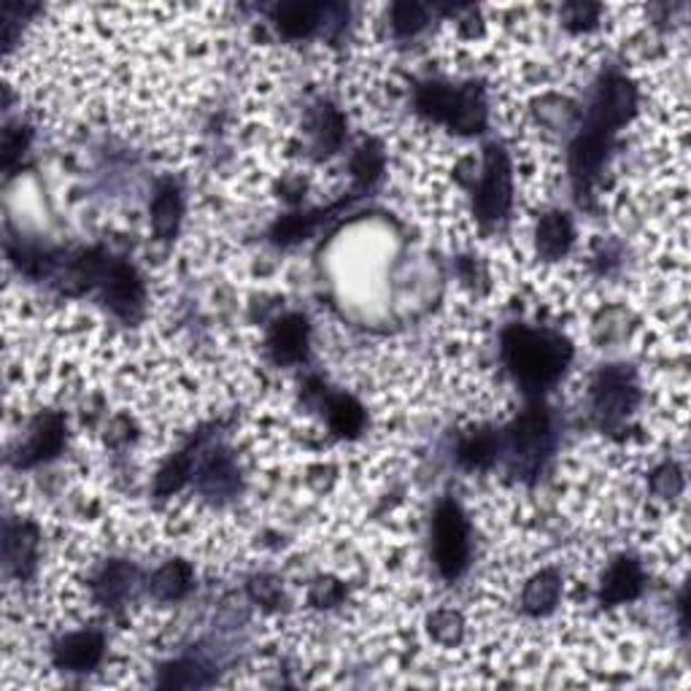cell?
<instances>
[{"label": "cell", "instance_id": "31", "mask_svg": "<svg viewBox=\"0 0 691 691\" xmlns=\"http://www.w3.org/2000/svg\"><path fill=\"white\" fill-rule=\"evenodd\" d=\"M343 597L345 589L336 581V578H319V581L311 587V592H308V600H311V605L317 608H336Z\"/></svg>", "mask_w": 691, "mask_h": 691}, {"label": "cell", "instance_id": "26", "mask_svg": "<svg viewBox=\"0 0 691 691\" xmlns=\"http://www.w3.org/2000/svg\"><path fill=\"white\" fill-rule=\"evenodd\" d=\"M211 670H206L203 662L198 659H179V662L168 664L160 675V687L166 689H198L209 687Z\"/></svg>", "mask_w": 691, "mask_h": 691}, {"label": "cell", "instance_id": "23", "mask_svg": "<svg viewBox=\"0 0 691 691\" xmlns=\"http://www.w3.org/2000/svg\"><path fill=\"white\" fill-rule=\"evenodd\" d=\"M327 411V424L336 432L338 438H357L365 430V408L357 403L349 394H332L324 405Z\"/></svg>", "mask_w": 691, "mask_h": 691}, {"label": "cell", "instance_id": "27", "mask_svg": "<svg viewBox=\"0 0 691 691\" xmlns=\"http://www.w3.org/2000/svg\"><path fill=\"white\" fill-rule=\"evenodd\" d=\"M389 17H392L394 36H398V39H411V36H417L427 24V20H430V11H427V6L422 3L403 0V3L392 6Z\"/></svg>", "mask_w": 691, "mask_h": 691}, {"label": "cell", "instance_id": "22", "mask_svg": "<svg viewBox=\"0 0 691 691\" xmlns=\"http://www.w3.org/2000/svg\"><path fill=\"white\" fill-rule=\"evenodd\" d=\"M500 460V432L475 430L468 432L457 445V462L464 470H487Z\"/></svg>", "mask_w": 691, "mask_h": 691}, {"label": "cell", "instance_id": "30", "mask_svg": "<svg viewBox=\"0 0 691 691\" xmlns=\"http://www.w3.org/2000/svg\"><path fill=\"white\" fill-rule=\"evenodd\" d=\"M651 492L659 498L672 500L683 492V470L675 462L659 464L651 473Z\"/></svg>", "mask_w": 691, "mask_h": 691}, {"label": "cell", "instance_id": "6", "mask_svg": "<svg viewBox=\"0 0 691 691\" xmlns=\"http://www.w3.org/2000/svg\"><path fill=\"white\" fill-rule=\"evenodd\" d=\"M513 203V176H511V160L508 152L498 143L487 147V157H483V173L475 187L473 209L475 217L483 224H498L508 217Z\"/></svg>", "mask_w": 691, "mask_h": 691}, {"label": "cell", "instance_id": "15", "mask_svg": "<svg viewBox=\"0 0 691 691\" xmlns=\"http://www.w3.org/2000/svg\"><path fill=\"white\" fill-rule=\"evenodd\" d=\"M327 9L322 3H279L270 11V20L276 22L279 33L284 39H308L311 33H317V28L322 24Z\"/></svg>", "mask_w": 691, "mask_h": 691}, {"label": "cell", "instance_id": "29", "mask_svg": "<svg viewBox=\"0 0 691 691\" xmlns=\"http://www.w3.org/2000/svg\"><path fill=\"white\" fill-rule=\"evenodd\" d=\"M30 147V130L28 128H6L3 130V143H0V152H3V171L11 176L17 166L22 162L24 152Z\"/></svg>", "mask_w": 691, "mask_h": 691}, {"label": "cell", "instance_id": "5", "mask_svg": "<svg viewBox=\"0 0 691 691\" xmlns=\"http://www.w3.org/2000/svg\"><path fill=\"white\" fill-rule=\"evenodd\" d=\"M432 562L445 581H457L470 562V524L460 502L441 500L432 517Z\"/></svg>", "mask_w": 691, "mask_h": 691}, {"label": "cell", "instance_id": "19", "mask_svg": "<svg viewBox=\"0 0 691 691\" xmlns=\"http://www.w3.org/2000/svg\"><path fill=\"white\" fill-rule=\"evenodd\" d=\"M559 597H562V573L554 568H545L527 581L521 605L530 615H545L554 611Z\"/></svg>", "mask_w": 691, "mask_h": 691}, {"label": "cell", "instance_id": "7", "mask_svg": "<svg viewBox=\"0 0 691 691\" xmlns=\"http://www.w3.org/2000/svg\"><path fill=\"white\" fill-rule=\"evenodd\" d=\"M640 400V387L627 365H608L597 373L592 384V411L602 427L624 422Z\"/></svg>", "mask_w": 691, "mask_h": 691}, {"label": "cell", "instance_id": "28", "mask_svg": "<svg viewBox=\"0 0 691 691\" xmlns=\"http://www.w3.org/2000/svg\"><path fill=\"white\" fill-rule=\"evenodd\" d=\"M430 634L443 645H457L464 638V621L457 611H435L427 619Z\"/></svg>", "mask_w": 691, "mask_h": 691}, {"label": "cell", "instance_id": "16", "mask_svg": "<svg viewBox=\"0 0 691 691\" xmlns=\"http://www.w3.org/2000/svg\"><path fill=\"white\" fill-rule=\"evenodd\" d=\"M149 217H152V230L162 241H171L179 232L181 217H184V194L176 181H162L157 187L152 203H149Z\"/></svg>", "mask_w": 691, "mask_h": 691}, {"label": "cell", "instance_id": "32", "mask_svg": "<svg viewBox=\"0 0 691 691\" xmlns=\"http://www.w3.org/2000/svg\"><path fill=\"white\" fill-rule=\"evenodd\" d=\"M600 6L594 3H568L562 9L564 24L570 30H589L597 22V17H600Z\"/></svg>", "mask_w": 691, "mask_h": 691}, {"label": "cell", "instance_id": "12", "mask_svg": "<svg viewBox=\"0 0 691 691\" xmlns=\"http://www.w3.org/2000/svg\"><path fill=\"white\" fill-rule=\"evenodd\" d=\"M106 638L98 630H81L60 638L52 649L54 668L66 672H90L103 662Z\"/></svg>", "mask_w": 691, "mask_h": 691}, {"label": "cell", "instance_id": "18", "mask_svg": "<svg viewBox=\"0 0 691 691\" xmlns=\"http://www.w3.org/2000/svg\"><path fill=\"white\" fill-rule=\"evenodd\" d=\"M203 443H206V435H198L190 445H187V449H181L179 454H173L171 460L162 464L160 473H157V479H154V492L160 494V498H168V494L179 492L187 481H192L194 464H198L200 445Z\"/></svg>", "mask_w": 691, "mask_h": 691}, {"label": "cell", "instance_id": "8", "mask_svg": "<svg viewBox=\"0 0 691 691\" xmlns=\"http://www.w3.org/2000/svg\"><path fill=\"white\" fill-rule=\"evenodd\" d=\"M100 298L103 303L122 319H136L143 311V300H147V289H143L141 276L130 262L111 257L109 268H106L103 279H100Z\"/></svg>", "mask_w": 691, "mask_h": 691}, {"label": "cell", "instance_id": "14", "mask_svg": "<svg viewBox=\"0 0 691 691\" xmlns=\"http://www.w3.org/2000/svg\"><path fill=\"white\" fill-rule=\"evenodd\" d=\"M36 551H39V532H36V527L24 524V521H9L3 532L6 570L24 578L33 568Z\"/></svg>", "mask_w": 691, "mask_h": 691}, {"label": "cell", "instance_id": "10", "mask_svg": "<svg viewBox=\"0 0 691 691\" xmlns=\"http://www.w3.org/2000/svg\"><path fill=\"white\" fill-rule=\"evenodd\" d=\"M66 445V419L60 413H41L33 424H30L28 438L14 451L17 468H36V464L54 460Z\"/></svg>", "mask_w": 691, "mask_h": 691}, {"label": "cell", "instance_id": "9", "mask_svg": "<svg viewBox=\"0 0 691 691\" xmlns=\"http://www.w3.org/2000/svg\"><path fill=\"white\" fill-rule=\"evenodd\" d=\"M194 487L206 498H232L238 492V464L224 445H200L192 475Z\"/></svg>", "mask_w": 691, "mask_h": 691}, {"label": "cell", "instance_id": "25", "mask_svg": "<svg viewBox=\"0 0 691 691\" xmlns=\"http://www.w3.org/2000/svg\"><path fill=\"white\" fill-rule=\"evenodd\" d=\"M384 173V149L375 141H365L351 157V176L357 181V190L368 192Z\"/></svg>", "mask_w": 691, "mask_h": 691}, {"label": "cell", "instance_id": "4", "mask_svg": "<svg viewBox=\"0 0 691 691\" xmlns=\"http://www.w3.org/2000/svg\"><path fill=\"white\" fill-rule=\"evenodd\" d=\"M551 445H554V430L540 398H532V403L513 419V424L500 432V457L517 479H535L543 470L545 457L551 454Z\"/></svg>", "mask_w": 691, "mask_h": 691}, {"label": "cell", "instance_id": "11", "mask_svg": "<svg viewBox=\"0 0 691 691\" xmlns=\"http://www.w3.org/2000/svg\"><path fill=\"white\" fill-rule=\"evenodd\" d=\"M308 343H311L308 319L300 313H284L270 324L266 349L276 365H300L308 360Z\"/></svg>", "mask_w": 691, "mask_h": 691}, {"label": "cell", "instance_id": "24", "mask_svg": "<svg viewBox=\"0 0 691 691\" xmlns=\"http://www.w3.org/2000/svg\"><path fill=\"white\" fill-rule=\"evenodd\" d=\"M192 581H194V573L190 564H187L184 559H176V562L162 564V568L157 570V573L152 575V583H149V589H152V594L160 602H179L181 597L190 594Z\"/></svg>", "mask_w": 691, "mask_h": 691}, {"label": "cell", "instance_id": "1", "mask_svg": "<svg viewBox=\"0 0 691 691\" xmlns=\"http://www.w3.org/2000/svg\"><path fill=\"white\" fill-rule=\"evenodd\" d=\"M638 109V90L621 73H608L597 87L592 106L583 114V124L570 143L568 166L573 179V192L578 203H592V192L600 179L602 166L608 162L615 136L630 122Z\"/></svg>", "mask_w": 691, "mask_h": 691}, {"label": "cell", "instance_id": "17", "mask_svg": "<svg viewBox=\"0 0 691 691\" xmlns=\"http://www.w3.org/2000/svg\"><path fill=\"white\" fill-rule=\"evenodd\" d=\"M535 247L545 260H562L568 254L570 247H573V222H570L568 213L549 211L545 217H540Z\"/></svg>", "mask_w": 691, "mask_h": 691}, {"label": "cell", "instance_id": "3", "mask_svg": "<svg viewBox=\"0 0 691 691\" xmlns=\"http://www.w3.org/2000/svg\"><path fill=\"white\" fill-rule=\"evenodd\" d=\"M417 109L432 122L445 124L460 136H479L487 128V98L475 84H445V81H424L417 87Z\"/></svg>", "mask_w": 691, "mask_h": 691}, {"label": "cell", "instance_id": "20", "mask_svg": "<svg viewBox=\"0 0 691 691\" xmlns=\"http://www.w3.org/2000/svg\"><path fill=\"white\" fill-rule=\"evenodd\" d=\"M136 581L138 573L133 564L128 562H111L103 573L98 575L96 581V597L100 605L106 608H117L122 605L128 597H133L136 592Z\"/></svg>", "mask_w": 691, "mask_h": 691}, {"label": "cell", "instance_id": "13", "mask_svg": "<svg viewBox=\"0 0 691 691\" xmlns=\"http://www.w3.org/2000/svg\"><path fill=\"white\" fill-rule=\"evenodd\" d=\"M643 587H645L643 564H640L634 557L621 554L613 559L611 568H608L605 575H602L600 602L608 608L624 605V602L638 600Z\"/></svg>", "mask_w": 691, "mask_h": 691}, {"label": "cell", "instance_id": "2", "mask_svg": "<svg viewBox=\"0 0 691 691\" xmlns=\"http://www.w3.org/2000/svg\"><path fill=\"white\" fill-rule=\"evenodd\" d=\"M500 351L517 384L532 398H540L545 389L554 387L573 360V345L568 338L527 324L508 327L502 332Z\"/></svg>", "mask_w": 691, "mask_h": 691}, {"label": "cell", "instance_id": "21", "mask_svg": "<svg viewBox=\"0 0 691 691\" xmlns=\"http://www.w3.org/2000/svg\"><path fill=\"white\" fill-rule=\"evenodd\" d=\"M343 136H345V122H343L341 111L330 103L317 106L311 114L313 152H317L319 157L332 154L343 143Z\"/></svg>", "mask_w": 691, "mask_h": 691}]
</instances>
